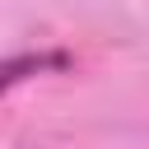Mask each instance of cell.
I'll return each mask as SVG.
<instances>
[{
    "label": "cell",
    "instance_id": "6da1fadb",
    "mask_svg": "<svg viewBox=\"0 0 149 149\" xmlns=\"http://www.w3.org/2000/svg\"><path fill=\"white\" fill-rule=\"evenodd\" d=\"M61 65H70V56H65V51H37V56H9V61H0V93H5L9 84L28 79V74H42V70H61Z\"/></svg>",
    "mask_w": 149,
    "mask_h": 149
}]
</instances>
